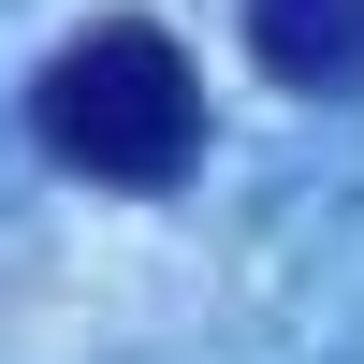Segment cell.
Instances as JSON below:
<instances>
[{
    "label": "cell",
    "instance_id": "obj_1",
    "mask_svg": "<svg viewBox=\"0 0 364 364\" xmlns=\"http://www.w3.org/2000/svg\"><path fill=\"white\" fill-rule=\"evenodd\" d=\"M29 132L87 190H175L204 161V73H190V44L161 15H87L29 73Z\"/></svg>",
    "mask_w": 364,
    "mask_h": 364
},
{
    "label": "cell",
    "instance_id": "obj_2",
    "mask_svg": "<svg viewBox=\"0 0 364 364\" xmlns=\"http://www.w3.org/2000/svg\"><path fill=\"white\" fill-rule=\"evenodd\" d=\"M248 58L306 102H350L364 87V0H248Z\"/></svg>",
    "mask_w": 364,
    "mask_h": 364
}]
</instances>
